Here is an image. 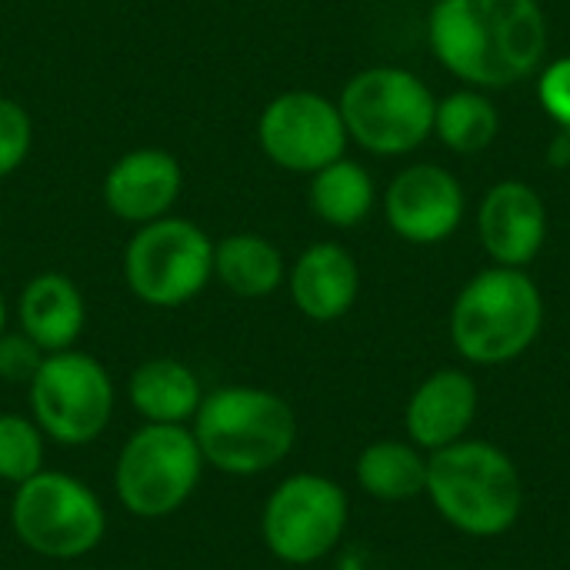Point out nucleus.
Wrapping results in <instances>:
<instances>
[{
  "instance_id": "ddd939ff",
  "label": "nucleus",
  "mask_w": 570,
  "mask_h": 570,
  "mask_svg": "<svg viewBox=\"0 0 570 570\" xmlns=\"http://www.w3.org/2000/svg\"><path fill=\"white\" fill-rule=\"evenodd\" d=\"M474 227L491 264L528 271V264H534L548 244L551 220L541 190L528 180L508 177L488 187L478 204Z\"/></svg>"
},
{
  "instance_id": "cd10ccee",
  "label": "nucleus",
  "mask_w": 570,
  "mask_h": 570,
  "mask_svg": "<svg viewBox=\"0 0 570 570\" xmlns=\"http://www.w3.org/2000/svg\"><path fill=\"white\" fill-rule=\"evenodd\" d=\"M7 331V301H3V291H0V334Z\"/></svg>"
},
{
  "instance_id": "39448f33",
  "label": "nucleus",
  "mask_w": 570,
  "mask_h": 570,
  "mask_svg": "<svg viewBox=\"0 0 570 570\" xmlns=\"http://www.w3.org/2000/svg\"><path fill=\"white\" fill-rule=\"evenodd\" d=\"M347 137L374 157H407L434 134L438 94L407 67L357 70L337 97Z\"/></svg>"
},
{
  "instance_id": "f257e3e1",
  "label": "nucleus",
  "mask_w": 570,
  "mask_h": 570,
  "mask_svg": "<svg viewBox=\"0 0 570 570\" xmlns=\"http://www.w3.org/2000/svg\"><path fill=\"white\" fill-rule=\"evenodd\" d=\"M551 27L541 0H434L428 47L464 87L508 90L548 60Z\"/></svg>"
},
{
  "instance_id": "a211bd4d",
  "label": "nucleus",
  "mask_w": 570,
  "mask_h": 570,
  "mask_svg": "<svg viewBox=\"0 0 570 570\" xmlns=\"http://www.w3.org/2000/svg\"><path fill=\"white\" fill-rule=\"evenodd\" d=\"M127 401L144 424H180L190 428L204 387L194 367L177 357H150L127 377Z\"/></svg>"
},
{
  "instance_id": "9d476101",
  "label": "nucleus",
  "mask_w": 570,
  "mask_h": 570,
  "mask_svg": "<svg viewBox=\"0 0 570 570\" xmlns=\"http://www.w3.org/2000/svg\"><path fill=\"white\" fill-rule=\"evenodd\" d=\"M27 397L30 417L47 441L60 448H87L110 428L117 391L94 354L70 347L43 357L27 384Z\"/></svg>"
},
{
  "instance_id": "1a4fd4ad",
  "label": "nucleus",
  "mask_w": 570,
  "mask_h": 570,
  "mask_svg": "<svg viewBox=\"0 0 570 570\" xmlns=\"http://www.w3.org/2000/svg\"><path fill=\"white\" fill-rule=\"evenodd\" d=\"M127 291L147 307H184L214 281V240L184 217H157L124 247Z\"/></svg>"
},
{
  "instance_id": "4468645a",
  "label": "nucleus",
  "mask_w": 570,
  "mask_h": 570,
  "mask_svg": "<svg viewBox=\"0 0 570 570\" xmlns=\"http://www.w3.org/2000/svg\"><path fill=\"white\" fill-rule=\"evenodd\" d=\"M478 407V381L464 367H441L411 391L404 407V434L424 454H434L471 438Z\"/></svg>"
},
{
  "instance_id": "412c9836",
  "label": "nucleus",
  "mask_w": 570,
  "mask_h": 570,
  "mask_svg": "<svg viewBox=\"0 0 570 570\" xmlns=\"http://www.w3.org/2000/svg\"><path fill=\"white\" fill-rule=\"evenodd\" d=\"M307 204L317 214V220H324L327 227L351 230L371 217V210L377 204V184L364 164H357L344 154L334 164L311 174Z\"/></svg>"
},
{
  "instance_id": "b1692460",
  "label": "nucleus",
  "mask_w": 570,
  "mask_h": 570,
  "mask_svg": "<svg viewBox=\"0 0 570 570\" xmlns=\"http://www.w3.org/2000/svg\"><path fill=\"white\" fill-rule=\"evenodd\" d=\"M30 144H33L30 114L17 100L0 97V180L10 177L27 160Z\"/></svg>"
},
{
  "instance_id": "0eeeda50",
  "label": "nucleus",
  "mask_w": 570,
  "mask_h": 570,
  "mask_svg": "<svg viewBox=\"0 0 570 570\" xmlns=\"http://www.w3.org/2000/svg\"><path fill=\"white\" fill-rule=\"evenodd\" d=\"M204 454L190 428L140 424L117 451L114 494L140 521L177 514L204 478Z\"/></svg>"
},
{
  "instance_id": "2eb2a0df",
  "label": "nucleus",
  "mask_w": 570,
  "mask_h": 570,
  "mask_svg": "<svg viewBox=\"0 0 570 570\" xmlns=\"http://www.w3.org/2000/svg\"><path fill=\"white\" fill-rule=\"evenodd\" d=\"M184 187V170L174 154L160 147H137L114 160L104 177L107 210L134 227L167 217Z\"/></svg>"
},
{
  "instance_id": "aec40b11",
  "label": "nucleus",
  "mask_w": 570,
  "mask_h": 570,
  "mask_svg": "<svg viewBox=\"0 0 570 570\" xmlns=\"http://www.w3.org/2000/svg\"><path fill=\"white\" fill-rule=\"evenodd\" d=\"M214 277L234 297L261 301L287 284V261L281 247L261 234H227L214 244Z\"/></svg>"
},
{
  "instance_id": "f8f14e48",
  "label": "nucleus",
  "mask_w": 570,
  "mask_h": 570,
  "mask_svg": "<svg viewBox=\"0 0 570 570\" xmlns=\"http://www.w3.org/2000/svg\"><path fill=\"white\" fill-rule=\"evenodd\" d=\"M468 217V194L454 170L421 160L397 170L384 190V220L387 227L414 244L434 247L451 240Z\"/></svg>"
},
{
  "instance_id": "4be33fe9",
  "label": "nucleus",
  "mask_w": 570,
  "mask_h": 570,
  "mask_svg": "<svg viewBox=\"0 0 570 570\" xmlns=\"http://www.w3.org/2000/svg\"><path fill=\"white\" fill-rule=\"evenodd\" d=\"M501 134V114L488 90L478 87H458L444 97H438L434 107V134L451 154L474 157L484 154Z\"/></svg>"
},
{
  "instance_id": "5701e85b",
  "label": "nucleus",
  "mask_w": 570,
  "mask_h": 570,
  "mask_svg": "<svg viewBox=\"0 0 570 570\" xmlns=\"http://www.w3.org/2000/svg\"><path fill=\"white\" fill-rule=\"evenodd\" d=\"M47 438L33 417L0 414V481L17 488L43 471Z\"/></svg>"
},
{
  "instance_id": "f3484780",
  "label": "nucleus",
  "mask_w": 570,
  "mask_h": 570,
  "mask_svg": "<svg viewBox=\"0 0 570 570\" xmlns=\"http://www.w3.org/2000/svg\"><path fill=\"white\" fill-rule=\"evenodd\" d=\"M17 324L43 354L70 351L83 334L87 301L67 274L43 271L23 284L17 297Z\"/></svg>"
},
{
  "instance_id": "423d86ee",
  "label": "nucleus",
  "mask_w": 570,
  "mask_h": 570,
  "mask_svg": "<svg viewBox=\"0 0 570 570\" xmlns=\"http://www.w3.org/2000/svg\"><path fill=\"white\" fill-rule=\"evenodd\" d=\"M10 531L43 561H80L107 538V511L87 481L43 468L13 488Z\"/></svg>"
},
{
  "instance_id": "bb28decb",
  "label": "nucleus",
  "mask_w": 570,
  "mask_h": 570,
  "mask_svg": "<svg viewBox=\"0 0 570 570\" xmlns=\"http://www.w3.org/2000/svg\"><path fill=\"white\" fill-rule=\"evenodd\" d=\"M548 164L564 170L570 167V130H558L551 140H548Z\"/></svg>"
},
{
  "instance_id": "7ed1b4c3",
  "label": "nucleus",
  "mask_w": 570,
  "mask_h": 570,
  "mask_svg": "<svg viewBox=\"0 0 570 570\" xmlns=\"http://www.w3.org/2000/svg\"><path fill=\"white\" fill-rule=\"evenodd\" d=\"M190 431L207 468L227 478H257L291 458L297 414L267 387L224 384L204 394Z\"/></svg>"
},
{
  "instance_id": "6e6552de",
  "label": "nucleus",
  "mask_w": 570,
  "mask_h": 570,
  "mask_svg": "<svg viewBox=\"0 0 570 570\" xmlns=\"http://www.w3.org/2000/svg\"><path fill=\"white\" fill-rule=\"evenodd\" d=\"M351 524L347 491L314 471L287 474L264 501L261 541L287 568H311L337 551Z\"/></svg>"
},
{
  "instance_id": "393cba45",
  "label": "nucleus",
  "mask_w": 570,
  "mask_h": 570,
  "mask_svg": "<svg viewBox=\"0 0 570 570\" xmlns=\"http://www.w3.org/2000/svg\"><path fill=\"white\" fill-rule=\"evenodd\" d=\"M534 77L541 110L558 124V130H570V53L548 60Z\"/></svg>"
},
{
  "instance_id": "6ab92c4d",
  "label": "nucleus",
  "mask_w": 570,
  "mask_h": 570,
  "mask_svg": "<svg viewBox=\"0 0 570 570\" xmlns=\"http://www.w3.org/2000/svg\"><path fill=\"white\" fill-rule=\"evenodd\" d=\"M354 478L371 501L407 504L428 491V454L407 438H381L357 454Z\"/></svg>"
},
{
  "instance_id": "dca6fc26",
  "label": "nucleus",
  "mask_w": 570,
  "mask_h": 570,
  "mask_svg": "<svg viewBox=\"0 0 570 570\" xmlns=\"http://www.w3.org/2000/svg\"><path fill=\"white\" fill-rule=\"evenodd\" d=\"M287 291L294 307L314 324H334L361 297V267L354 254L334 240H317L304 247L287 267Z\"/></svg>"
},
{
  "instance_id": "9b49d317",
  "label": "nucleus",
  "mask_w": 570,
  "mask_h": 570,
  "mask_svg": "<svg viewBox=\"0 0 570 570\" xmlns=\"http://www.w3.org/2000/svg\"><path fill=\"white\" fill-rule=\"evenodd\" d=\"M257 144L291 174H317L344 157L351 137L337 100L317 90H284L257 117Z\"/></svg>"
},
{
  "instance_id": "f03ea898",
  "label": "nucleus",
  "mask_w": 570,
  "mask_h": 570,
  "mask_svg": "<svg viewBox=\"0 0 570 570\" xmlns=\"http://www.w3.org/2000/svg\"><path fill=\"white\" fill-rule=\"evenodd\" d=\"M424 498L458 534L491 541L518 528L524 514V478L504 448L464 438L428 454Z\"/></svg>"
},
{
  "instance_id": "20e7f679",
  "label": "nucleus",
  "mask_w": 570,
  "mask_h": 570,
  "mask_svg": "<svg viewBox=\"0 0 570 570\" xmlns=\"http://www.w3.org/2000/svg\"><path fill=\"white\" fill-rule=\"evenodd\" d=\"M544 294L521 267H484L454 297L448 331L461 361L504 367L524 357L544 331Z\"/></svg>"
},
{
  "instance_id": "a878e982",
  "label": "nucleus",
  "mask_w": 570,
  "mask_h": 570,
  "mask_svg": "<svg viewBox=\"0 0 570 570\" xmlns=\"http://www.w3.org/2000/svg\"><path fill=\"white\" fill-rule=\"evenodd\" d=\"M43 351L23 334V331H3L0 334V381L7 384H30L33 374L43 364Z\"/></svg>"
}]
</instances>
